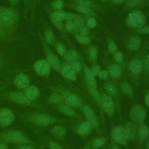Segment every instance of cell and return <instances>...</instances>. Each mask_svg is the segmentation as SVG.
<instances>
[{"label": "cell", "instance_id": "f35d334b", "mask_svg": "<svg viewBox=\"0 0 149 149\" xmlns=\"http://www.w3.org/2000/svg\"><path fill=\"white\" fill-rule=\"evenodd\" d=\"M105 89L107 91V92L111 94H114L115 93V88L111 84H107L105 86Z\"/></svg>", "mask_w": 149, "mask_h": 149}, {"label": "cell", "instance_id": "3957f363", "mask_svg": "<svg viewBox=\"0 0 149 149\" xmlns=\"http://www.w3.org/2000/svg\"><path fill=\"white\" fill-rule=\"evenodd\" d=\"M144 17L139 11H133L130 13L127 20V25L133 28L140 27L144 24Z\"/></svg>", "mask_w": 149, "mask_h": 149}, {"label": "cell", "instance_id": "6f0895ef", "mask_svg": "<svg viewBox=\"0 0 149 149\" xmlns=\"http://www.w3.org/2000/svg\"><path fill=\"white\" fill-rule=\"evenodd\" d=\"M145 64L146 67L149 68V56H147V58L146 59V62H145Z\"/></svg>", "mask_w": 149, "mask_h": 149}, {"label": "cell", "instance_id": "1f68e13d", "mask_svg": "<svg viewBox=\"0 0 149 149\" xmlns=\"http://www.w3.org/2000/svg\"><path fill=\"white\" fill-rule=\"evenodd\" d=\"M65 12L58 10L54 12L53 16L56 19L60 21H62L63 20H65Z\"/></svg>", "mask_w": 149, "mask_h": 149}, {"label": "cell", "instance_id": "8992f818", "mask_svg": "<svg viewBox=\"0 0 149 149\" xmlns=\"http://www.w3.org/2000/svg\"><path fill=\"white\" fill-rule=\"evenodd\" d=\"M34 68L36 73L40 76H48L51 70V66L48 61L44 59H41L36 62Z\"/></svg>", "mask_w": 149, "mask_h": 149}, {"label": "cell", "instance_id": "30bf717a", "mask_svg": "<svg viewBox=\"0 0 149 149\" xmlns=\"http://www.w3.org/2000/svg\"><path fill=\"white\" fill-rule=\"evenodd\" d=\"M9 97L11 100L20 104L29 105L31 103V101L26 96V95L21 93L13 92L10 94Z\"/></svg>", "mask_w": 149, "mask_h": 149}, {"label": "cell", "instance_id": "52a82bcc", "mask_svg": "<svg viewBox=\"0 0 149 149\" xmlns=\"http://www.w3.org/2000/svg\"><path fill=\"white\" fill-rule=\"evenodd\" d=\"M15 116L13 112L8 109L0 110V126L6 127L10 125L13 121Z\"/></svg>", "mask_w": 149, "mask_h": 149}, {"label": "cell", "instance_id": "603a6c76", "mask_svg": "<svg viewBox=\"0 0 149 149\" xmlns=\"http://www.w3.org/2000/svg\"><path fill=\"white\" fill-rule=\"evenodd\" d=\"M140 42L141 41L139 37L137 36L133 37L131 38L129 42V47L132 50H137L140 46Z\"/></svg>", "mask_w": 149, "mask_h": 149}, {"label": "cell", "instance_id": "f907efd6", "mask_svg": "<svg viewBox=\"0 0 149 149\" xmlns=\"http://www.w3.org/2000/svg\"><path fill=\"white\" fill-rule=\"evenodd\" d=\"M76 17V15L73 14V13L65 12V20H69L74 19Z\"/></svg>", "mask_w": 149, "mask_h": 149}, {"label": "cell", "instance_id": "d4e9b609", "mask_svg": "<svg viewBox=\"0 0 149 149\" xmlns=\"http://www.w3.org/2000/svg\"><path fill=\"white\" fill-rule=\"evenodd\" d=\"M139 137L141 140L146 139L149 135V129L146 125H142L139 129Z\"/></svg>", "mask_w": 149, "mask_h": 149}, {"label": "cell", "instance_id": "94428289", "mask_svg": "<svg viewBox=\"0 0 149 149\" xmlns=\"http://www.w3.org/2000/svg\"><path fill=\"white\" fill-rule=\"evenodd\" d=\"M115 3H119L122 1H123V0H112Z\"/></svg>", "mask_w": 149, "mask_h": 149}, {"label": "cell", "instance_id": "b9f144b4", "mask_svg": "<svg viewBox=\"0 0 149 149\" xmlns=\"http://www.w3.org/2000/svg\"><path fill=\"white\" fill-rule=\"evenodd\" d=\"M52 20L54 24L58 28V29H62L63 27V24L62 23V21H60L56 18H55L53 16H52Z\"/></svg>", "mask_w": 149, "mask_h": 149}, {"label": "cell", "instance_id": "d590c367", "mask_svg": "<svg viewBox=\"0 0 149 149\" xmlns=\"http://www.w3.org/2000/svg\"><path fill=\"white\" fill-rule=\"evenodd\" d=\"M71 66L74 69V70L77 72H80L81 69V65L80 63L78 61H75V62H73Z\"/></svg>", "mask_w": 149, "mask_h": 149}, {"label": "cell", "instance_id": "e0dca14e", "mask_svg": "<svg viewBox=\"0 0 149 149\" xmlns=\"http://www.w3.org/2000/svg\"><path fill=\"white\" fill-rule=\"evenodd\" d=\"M84 73H85L86 78L88 84V86L96 88L97 84H96V81H95V77H94L95 76L91 73V70L90 69H88V68H85Z\"/></svg>", "mask_w": 149, "mask_h": 149}, {"label": "cell", "instance_id": "9c48e42d", "mask_svg": "<svg viewBox=\"0 0 149 149\" xmlns=\"http://www.w3.org/2000/svg\"><path fill=\"white\" fill-rule=\"evenodd\" d=\"M112 137L116 142L120 145H125L126 143L127 137L125 129L121 126H117L112 132Z\"/></svg>", "mask_w": 149, "mask_h": 149}, {"label": "cell", "instance_id": "d6986e66", "mask_svg": "<svg viewBox=\"0 0 149 149\" xmlns=\"http://www.w3.org/2000/svg\"><path fill=\"white\" fill-rule=\"evenodd\" d=\"M142 65L141 62L138 60L133 61L130 65V70L136 74L140 73L142 70Z\"/></svg>", "mask_w": 149, "mask_h": 149}, {"label": "cell", "instance_id": "c3c4849f", "mask_svg": "<svg viewBox=\"0 0 149 149\" xmlns=\"http://www.w3.org/2000/svg\"><path fill=\"white\" fill-rule=\"evenodd\" d=\"M50 149H62L61 146L55 142H51L49 143Z\"/></svg>", "mask_w": 149, "mask_h": 149}, {"label": "cell", "instance_id": "83f0119b", "mask_svg": "<svg viewBox=\"0 0 149 149\" xmlns=\"http://www.w3.org/2000/svg\"><path fill=\"white\" fill-rule=\"evenodd\" d=\"M88 89L89 92L95 97L97 101L99 103L101 101V97H100V95L99 94L98 92L97 91L96 88H95L94 87H92L88 85Z\"/></svg>", "mask_w": 149, "mask_h": 149}, {"label": "cell", "instance_id": "db71d44e", "mask_svg": "<svg viewBox=\"0 0 149 149\" xmlns=\"http://www.w3.org/2000/svg\"><path fill=\"white\" fill-rule=\"evenodd\" d=\"M139 31L141 33H144V34H149V26L146 27L143 29H141L139 30Z\"/></svg>", "mask_w": 149, "mask_h": 149}, {"label": "cell", "instance_id": "681fc988", "mask_svg": "<svg viewBox=\"0 0 149 149\" xmlns=\"http://www.w3.org/2000/svg\"><path fill=\"white\" fill-rule=\"evenodd\" d=\"M91 70V73H93V74L95 76V75L98 74L100 72V68L98 66H94Z\"/></svg>", "mask_w": 149, "mask_h": 149}, {"label": "cell", "instance_id": "ba28073f", "mask_svg": "<svg viewBox=\"0 0 149 149\" xmlns=\"http://www.w3.org/2000/svg\"><path fill=\"white\" fill-rule=\"evenodd\" d=\"M101 103L104 111L109 115H112L115 112V105L111 97L103 94L101 97Z\"/></svg>", "mask_w": 149, "mask_h": 149}, {"label": "cell", "instance_id": "f5cc1de1", "mask_svg": "<svg viewBox=\"0 0 149 149\" xmlns=\"http://www.w3.org/2000/svg\"><path fill=\"white\" fill-rule=\"evenodd\" d=\"M89 32H90V30L87 27H83L80 29V33H81V35L86 36V35L88 34Z\"/></svg>", "mask_w": 149, "mask_h": 149}, {"label": "cell", "instance_id": "ee69618b", "mask_svg": "<svg viewBox=\"0 0 149 149\" xmlns=\"http://www.w3.org/2000/svg\"><path fill=\"white\" fill-rule=\"evenodd\" d=\"M141 0H130L127 3V6L128 7H133L138 5L140 2Z\"/></svg>", "mask_w": 149, "mask_h": 149}, {"label": "cell", "instance_id": "680465c9", "mask_svg": "<svg viewBox=\"0 0 149 149\" xmlns=\"http://www.w3.org/2000/svg\"><path fill=\"white\" fill-rule=\"evenodd\" d=\"M0 149H8L6 146L5 144L1 143L0 144Z\"/></svg>", "mask_w": 149, "mask_h": 149}, {"label": "cell", "instance_id": "5bb4252c", "mask_svg": "<svg viewBox=\"0 0 149 149\" xmlns=\"http://www.w3.org/2000/svg\"><path fill=\"white\" fill-rule=\"evenodd\" d=\"M124 129L127 139L132 140L135 137L136 134V127L134 123L132 122L127 123Z\"/></svg>", "mask_w": 149, "mask_h": 149}, {"label": "cell", "instance_id": "44dd1931", "mask_svg": "<svg viewBox=\"0 0 149 149\" xmlns=\"http://www.w3.org/2000/svg\"><path fill=\"white\" fill-rule=\"evenodd\" d=\"M109 73L113 77H119L121 74V69L118 65H112L109 68Z\"/></svg>", "mask_w": 149, "mask_h": 149}, {"label": "cell", "instance_id": "4316f807", "mask_svg": "<svg viewBox=\"0 0 149 149\" xmlns=\"http://www.w3.org/2000/svg\"><path fill=\"white\" fill-rule=\"evenodd\" d=\"M49 101L53 104H58L62 101L63 98L58 94H53L49 98Z\"/></svg>", "mask_w": 149, "mask_h": 149}, {"label": "cell", "instance_id": "4fadbf2b", "mask_svg": "<svg viewBox=\"0 0 149 149\" xmlns=\"http://www.w3.org/2000/svg\"><path fill=\"white\" fill-rule=\"evenodd\" d=\"M15 84L17 87L24 88L28 87L29 84V80L25 74H20L15 79Z\"/></svg>", "mask_w": 149, "mask_h": 149}, {"label": "cell", "instance_id": "ac0fdd59", "mask_svg": "<svg viewBox=\"0 0 149 149\" xmlns=\"http://www.w3.org/2000/svg\"><path fill=\"white\" fill-rule=\"evenodd\" d=\"M48 62L50 66L56 70H59L61 68V62L59 59L53 54H49L48 55Z\"/></svg>", "mask_w": 149, "mask_h": 149}, {"label": "cell", "instance_id": "6125c7cd", "mask_svg": "<svg viewBox=\"0 0 149 149\" xmlns=\"http://www.w3.org/2000/svg\"><path fill=\"white\" fill-rule=\"evenodd\" d=\"M147 148L149 149V141H148V143H147Z\"/></svg>", "mask_w": 149, "mask_h": 149}, {"label": "cell", "instance_id": "11a10c76", "mask_svg": "<svg viewBox=\"0 0 149 149\" xmlns=\"http://www.w3.org/2000/svg\"><path fill=\"white\" fill-rule=\"evenodd\" d=\"M19 149H34L33 148H32L31 147H30L29 145H26V144H22L20 146Z\"/></svg>", "mask_w": 149, "mask_h": 149}, {"label": "cell", "instance_id": "74e56055", "mask_svg": "<svg viewBox=\"0 0 149 149\" xmlns=\"http://www.w3.org/2000/svg\"><path fill=\"white\" fill-rule=\"evenodd\" d=\"M76 2L80 5L87 7L91 6V2L90 0H76Z\"/></svg>", "mask_w": 149, "mask_h": 149}, {"label": "cell", "instance_id": "2e32d148", "mask_svg": "<svg viewBox=\"0 0 149 149\" xmlns=\"http://www.w3.org/2000/svg\"><path fill=\"white\" fill-rule=\"evenodd\" d=\"M65 102L72 107H78L80 104V100L78 96L74 94H69L65 97Z\"/></svg>", "mask_w": 149, "mask_h": 149}, {"label": "cell", "instance_id": "4dcf8cb0", "mask_svg": "<svg viewBox=\"0 0 149 149\" xmlns=\"http://www.w3.org/2000/svg\"><path fill=\"white\" fill-rule=\"evenodd\" d=\"M76 40L79 42L84 44H88L90 42V39L88 37H87L86 36H83L81 34L77 35L76 36Z\"/></svg>", "mask_w": 149, "mask_h": 149}, {"label": "cell", "instance_id": "e575fe53", "mask_svg": "<svg viewBox=\"0 0 149 149\" xmlns=\"http://www.w3.org/2000/svg\"><path fill=\"white\" fill-rule=\"evenodd\" d=\"M45 37L46 41L48 44L52 43V42L54 41V35L51 31H47L45 33Z\"/></svg>", "mask_w": 149, "mask_h": 149}, {"label": "cell", "instance_id": "9a60e30c", "mask_svg": "<svg viewBox=\"0 0 149 149\" xmlns=\"http://www.w3.org/2000/svg\"><path fill=\"white\" fill-rule=\"evenodd\" d=\"M62 74L65 77L71 80H74L76 78V72L72 67L69 65H65L63 66L62 68Z\"/></svg>", "mask_w": 149, "mask_h": 149}, {"label": "cell", "instance_id": "ab89813d", "mask_svg": "<svg viewBox=\"0 0 149 149\" xmlns=\"http://www.w3.org/2000/svg\"><path fill=\"white\" fill-rule=\"evenodd\" d=\"M87 26L88 27L90 28H93L96 26L97 24V22L95 20V19L93 17H90L87 20Z\"/></svg>", "mask_w": 149, "mask_h": 149}, {"label": "cell", "instance_id": "60d3db41", "mask_svg": "<svg viewBox=\"0 0 149 149\" xmlns=\"http://www.w3.org/2000/svg\"><path fill=\"white\" fill-rule=\"evenodd\" d=\"M56 49L60 55H64L65 54V52H66L65 48L64 46L62 45V44H58L56 46Z\"/></svg>", "mask_w": 149, "mask_h": 149}, {"label": "cell", "instance_id": "91938a15", "mask_svg": "<svg viewBox=\"0 0 149 149\" xmlns=\"http://www.w3.org/2000/svg\"><path fill=\"white\" fill-rule=\"evenodd\" d=\"M112 149H119L118 146L115 144H112Z\"/></svg>", "mask_w": 149, "mask_h": 149}, {"label": "cell", "instance_id": "8fae6325", "mask_svg": "<svg viewBox=\"0 0 149 149\" xmlns=\"http://www.w3.org/2000/svg\"><path fill=\"white\" fill-rule=\"evenodd\" d=\"M84 113L85 114L86 117L87 118L88 122L94 127H98V122L95 118V116L93 112L92 109L88 106H86L84 108Z\"/></svg>", "mask_w": 149, "mask_h": 149}, {"label": "cell", "instance_id": "277c9868", "mask_svg": "<svg viewBox=\"0 0 149 149\" xmlns=\"http://www.w3.org/2000/svg\"><path fill=\"white\" fill-rule=\"evenodd\" d=\"M15 12L10 9H3L0 11V24L8 27L12 25L15 22Z\"/></svg>", "mask_w": 149, "mask_h": 149}, {"label": "cell", "instance_id": "d6a6232c", "mask_svg": "<svg viewBox=\"0 0 149 149\" xmlns=\"http://www.w3.org/2000/svg\"><path fill=\"white\" fill-rule=\"evenodd\" d=\"M63 6V2L62 0H56L52 3V6L55 9H61Z\"/></svg>", "mask_w": 149, "mask_h": 149}, {"label": "cell", "instance_id": "9f6ffc18", "mask_svg": "<svg viewBox=\"0 0 149 149\" xmlns=\"http://www.w3.org/2000/svg\"><path fill=\"white\" fill-rule=\"evenodd\" d=\"M145 102H146V105L149 107V93L146 96V98H145Z\"/></svg>", "mask_w": 149, "mask_h": 149}, {"label": "cell", "instance_id": "7c38bea8", "mask_svg": "<svg viewBox=\"0 0 149 149\" xmlns=\"http://www.w3.org/2000/svg\"><path fill=\"white\" fill-rule=\"evenodd\" d=\"M25 95L30 101L34 100L38 97L40 91L37 87L34 86H31L27 87L26 89Z\"/></svg>", "mask_w": 149, "mask_h": 149}, {"label": "cell", "instance_id": "f6af8a7d", "mask_svg": "<svg viewBox=\"0 0 149 149\" xmlns=\"http://www.w3.org/2000/svg\"><path fill=\"white\" fill-rule=\"evenodd\" d=\"M66 29L68 31H72L74 29L73 23L72 21H68L66 23Z\"/></svg>", "mask_w": 149, "mask_h": 149}, {"label": "cell", "instance_id": "484cf974", "mask_svg": "<svg viewBox=\"0 0 149 149\" xmlns=\"http://www.w3.org/2000/svg\"><path fill=\"white\" fill-rule=\"evenodd\" d=\"M105 142H106V139L103 138V137L98 138L94 140L92 146L94 148H100V147H102V146H104V144L105 143Z\"/></svg>", "mask_w": 149, "mask_h": 149}, {"label": "cell", "instance_id": "816d5d0a", "mask_svg": "<svg viewBox=\"0 0 149 149\" xmlns=\"http://www.w3.org/2000/svg\"><path fill=\"white\" fill-rule=\"evenodd\" d=\"M108 48H109V49L111 51V52H112L116 51V50L117 49L116 44L113 42H109V44L108 45Z\"/></svg>", "mask_w": 149, "mask_h": 149}, {"label": "cell", "instance_id": "836d02e7", "mask_svg": "<svg viewBox=\"0 0 149 149\" xmlns=\"http://www.w3.org/2000/svg\"><path fill=\"white\" fill-rule=\"evenodd\" d=\"M122 88L123 91L127 94H131L132 93V88L128 83H124L122 84Z\"/></svg>", "mask_w": 149, "mask_h": 149}, {"label": "cell", "instance_id": "7402d4cb", "mask_svg": "<svg viewBox=\"0 0 149 149\" xmlns=\"http://www.w3.org/2000/svg\"><path fill=\"white\" fill-rule=\"evenodd\" d=\"M91 127V125L88 122H86L82 123L78 128V133L81 136L87 134Z\"/></svg>", "mask_w": 149, "mask_h": 149}, {"label": "cell", "instance_id": "f546056e", "mask_svg": "<svg viewBox=\"0 0 149 149\" xmlns=\"http://www.w3.org/2000/svg\"><path fill=\"white\" fill-rule=\"evenodd\" d=\"M84 24V21L82 18H77L75 20L74 22L73 23L74 25V29L75 30H79L81 29Z\"/></svg>", "mask_w": 149, "mask_h": 149}, {"label": "cell", "instance_id": "be15d7a7", "mask_svg": "<svg viewBox=\"0 0 149 149\" xmlns=\"http://www.w3.org/2000/svg\"><path fill=\"white\" fill-rule=\"evenodd\" d=\"M2 34V31H1V30L0 29V35Z\"/></svg>", "mask_w": 149, "mask_h": 149}, {"label": "cell", "instance_id": "5b68a950", "mask_svg": "<svg viewBox=\"0 0 149 149\" xmlns=\"http://www.w3.org/2000/svg\"><path fill=\"white\" fill-rule=\"evenodd\" d=\"M146 111L145 109L140 105H136L134 106L130 112V117L131 119L136 123L142 122L146 117Z\"/></svg>", "mask_w": 149, "mask_h": 149}, {"label": "cell", "instance_id": "bcb514c9", "mask_svg": "<svg viewBox=\"0 0 149 149\" xmlns=\"http://www.w3.org/2000/svg\"><path fill=\"white\" fill-rule=\"evenodd\" d=\"M98 74L99 77L101 79H105L108 76V72L107 70H102Z\"/></svg>", "mask_w": 149, "mask_h": 149}, {"label": "cell", "instance_id": "7a4b0ae2", "mask_svg": "<svg viewBox=\"0 0 149 149\" xmlns=\"http://www.w3.org/2000/svg\"><path fill=\"white\" fill-rule=\"evenodd\" d=\"M3 140L17 144H27L29 143L28 139L21 132L18 131H10L2 135Z\"/></svg>", "mask_w": 149, "mask_h": 149}, {"label": "cell", "instance_id": "f1b7e54d", "mask_svg": "<svg viewBox=\"0 0 149 149\" xmlns=\"http://www.w3.org/2000/svg\"><path fill=\"white\" fill-rule=\"evenodd\" d=\"M78 57V54L75 51H69L65 56V58L68 61H75Z\"/></svg>", "mask_w": 149, "mask_h": 149}, {"label": "cell", "instance_id": "7dc6e473", "mask_svg": "<svg viewBox=\"0 0 149 149\" xmlns=\"http://www.w3.org/2000/svg\"><path fill=\"white\" fill-rule=\"evenodd\" d=\"M115 59L118 62H121L123 60V55L120 52H117L115 55Z\"/></svg>", "mask_w": 149, "mask_h": 149}, {"label": "cell", "instance_id": "6da1fadb", "mask_svg": "<svg viewBox=\"0 0 149 149\" xmlns=\"http://www.w3.org/2000/svg\"><path fill=\"white\" fill-rule=\"evenodd\" d=\"M28 120L33 123L40 126H48L55 122V119L52 117L40 113H33L29 115L28 116Z\"/></svg>", "mask_w": 149, "mask_h": 149}, {"label": "cell", "instance_id": "8d00e7d4", "mask_svg": "<svg viewBox=\"0 0 149 149\" xmlns=\"http://www.w3.org/2000/svg\"><path fill=\"white\" fill-rule=\"evenodd\" d=\"M77 10L82 13H88L90 11V9L88 7L81 5H80L77 8Z\"/></svg>", "mask_w": 149, "mask_h": 149}, {"label": "cell", "instance_id": "cb8c5ba5", "mask_svg": "<svg viewBox=\"0 0 149 149\" xmlns=\"http://www.w3.org/2000/svg\"><path fill=\"white\" fill-rule=\"evenodd\" d=\"M58 109L63 113H64L66 115L69 116H73L75 115V111L72 108L64 106V105H59L58 106Z\"/></svg>", "mask_w": 149, "mask_h": 149}, {"label": "cell", "instance_id": "7bdbcfd3", "mask_svg": "<svg viewBox=\"0 0 149 149\" xmlns=\"http://www.w3.org/2000/svg\"><path fill=\"white\" fill-rule=\"evenodd\" d=\"M89 54H90L91 58L95 59L96 58L97 54V49L94 47H91L89 49Z\"/></svg>", "mask_w": 149, "mask_h": 149}, {"label": "cell", "instance_id": "ffe728a7", "mask_svg": "<svg viewBox=\"0 0 149 149\" xmlns=\"http://www.w3.org/2000/svg\"><path fill=\"white\" fill-rule=\"evenodd\" d=\"M66 130L64 127L61 126H56L51 130V133L56 138H61L65 134Z\"/></svg>", "mask_w": 149, "mask_h": 149}]
</instances>
